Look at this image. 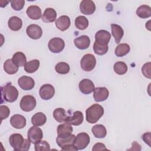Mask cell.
Masks as SVG:
<instances>
[{"label": "cell", "instance_id": "19", "mask_svg": "<svg viewBox=\"0 0 151 151\" xmlns=\"http://www.w3.org/2000/svg\"><path fill=\"white\" fill-rule=\"evenodd\" d=\"M26 119L21 114H14L10 119V123L17 129H21L26 125Z\"/></svg>", "mask_w": 151, "mask_h": 151}, {"label": "cell", "instance_id": "37", "mask_svg": "<svg viewBox=\"0 0 151 151\" xmlns=\"http://www.w3.org/2000/svg\"><path fill=\"white\" fill-rule=\"evenodd\" d=\"M108 50H109L108 45H100L98 43H97L96 41L93 44V50L94 52L97 55H104L107 53Z\"/></svg>", "mask_w": 151, "mask_h": 151}, {"label": "cell", "instance_id": "24", "mask_svg": "<svg viewBox=\"0 0 151 151\" xmlns=\"http://www.w3.org/2000/svg\"><path fill=\"white\" fill-rule=\"evenodd\" d=\"M57 18V12L53 8H47L45 9L42 17V20L44 22H52Z\"/></svg>", "mask_w": 151, "mask_h": 151}, {"label": "cell", "instance_id": "20", "mask_svg": "<svg viewBox=\"0 0 151 151\" xmlns=\"http://www.w3.org/2000/svg\"><path fill=\"white\" fill-rule=\"evenodd\" d=\"M74 43L76 47L80 50H85L90 45V40L87 35H81L74 39Z\"/></svg>", "mask_w": 151, "mask_h": 151}, {"label": "cell", "instance_id": "1", "mask_svg": "<svg viewBox=\"0 0 151 151\" xmlns=\"http://www.w3.org/2000/svg\"><path fill=\"white\" fill-rule=\"evenodd\" d=\"M9 144L12 147L17 151H26L29 150L31 142L24 139L23 136L19 133H14L10 136L9 139Z\"/></svg>", "mask_w": 151, "mask_h": 151}, {"label": "cell", "instance_id": "32", "mask_svg": "<svg viewBox=\"0 0 151 151\" xmlns=\"http://www.w3.org/2000/svg\"><path fill=\"white\" fill-rule=\"evenodd\" d=\"M130 48L129 44L126 43L119 44L115 49V54L117 57H123L130 51Z\"/></svg>", "mask_w": 151, "mask_h": 151}, {"label": "cell", "instance_id": "6", "mask_svg": "<svg viewBox=\"0 0 151 151\" xmlns=\"http://www.w3.org/2000/svg\"><path fill=\"white\" fill-rule=\"evenodd\" d=\"M81 67L85 71H90L93 70L96 64V59L94 55L87 54L84 55L80 61Z\"/></svg>", "mask_w": 151, "mask_h": 151}, {"label": "cell", "instance_id": "44", "mask_svg": "<svg viewBox=\"0 0 151 151\" xmlns=\"http://www.w3.org/2000/svg\"><path fill=\"white\" fill-rule=\"evenodd\" d=\"M139 145H140L138 143H137L136 142H133V143H132V148L131 149H129V150H140L139 149H137V147H136V146H139Z\"/></svg>", "mask_w": 151, "mask_h": 151}, {"label": "cell", "instance_id": "38", "mask_svg": "<svg viewBox=\"0 0 151 151\" xmlns=\"http://www.w3.org/2000/svg\"><path fill=\"white\" fill-rule=\"evenodd\" d=\"M50 146L49 143L45 140H40L35 144V151H43V150H50Z\"/></svg>", "mask_w": 151, "mask_h": 151}, {"label": "cell", "instance_id": "23", "mask_svg": "<svg viewBox=\"0 0 151 151\" xmlns=\"http://www.w3.org/2000/svg\"><path fill=\"white\" fill-rule=\"evenodd\" d=\"M111 29L112 35L114 38L116 43L119 44L124 35L123 28L119 25L112 24H111Z\"/></svg>", "mask_w": 151, "mask_h": 151}, {"label": "cell", "instance_id": "2", "mask_svg": "<svg viewBox=\"0 0 151 151\" xmlns=\"http://www.w3.org/2000/svg\"><path fill=\"white\" fill-rule=\"evenodd\" d=\"M86 114V120L88 123L93 124L96 123L104 114V109L99 104H94L87 109Z\"/></svg>", "mask_w": 151, "mask_h": 151}, {"label": "cell", "instance_id": "33", "mask_svg": "<svg viewBox=\"0 0 151 151\" xmlns=\"http://www.w3.org/2000/svg\"><path fill=\"white\" fill-rule=\"evenodd\" d=\"M67 116L66 111L63 108L55 109L53 111V117L54 119L59 123L65 122Z\"/></svg>", "mask_w": 151, "mask_h": 151}, {"label": "cell", "instance_id": "12", "mask_svg": "<svg viewBox=\"0 0 151 151\" xmlns=\"http://www.w3.org/2000/svg\"><path fill=\"white\" fill-rule=\"evenodd\" d=\"M111 38L110 32L106 30H99L95 35V41L100 45H107Z\"/></svg>", "mask_w": 151, "mask_h": 151}, {"label": "cell", "instance_id": "42", "mask_svg": "<svg viewBox=\"0 0 151 151\" xmlns=\"http://www.w3.org/2000/svg\"><path fill=\"white\" fill-rule=\"evenodd\" d=\"M107 150L105 145L102 143H96L92 149L93 151H97V150Z\"/></svg>", "mask_w": 151, "mask_h": 151}, {"label": "cell", "instance_id": "22", "mask_svg": "<svg viewBox=\"0 0 151 151\" xmlns=\"http://www.w3.org/2000/svg\"><path fill=\"white\" fill-rule=\"evenodd\" d=\"M26 13L28 17L34 20L39 19L41 17V10L37 5H31L27 9Z\"/></svg>", "mask_w": 151, "mask_h": 151}, {"label": "cell", "instance_id": "16", "mask_svg": "<svg viewBox=\"0 0 151 151\" xmlns=\"http://www.w3.org/2000/svg\"><path fill=\"white\" fill-rule=\"evenodd\" d=\"M84 120L83 113L80 111H76L73 113L72 116H67L65 122L73 126H78L81 124Z\"/></svg>", "mask_w": 151, "mask_h": 151}, {"label": "cell", "instance_id": "18", "mask_svg": "<svg viewBox=\"0 0 151 151\" xmlns=\"http://www.w3.org/2000/svg\"><path fill=\"white\" fill-rule=\"evenodd\" d=\"M109 96V92L106 87H97L94 90L93 97L96 101H105Z\"/></svg>", "mask_w": 151, "mask_h": 151}, {"label": "cell", "instance_id": "7", "mask_svg": "<svg viewBox=\"0 0 151 151\" xmlns=\"http://www.w3.org/2000/svg\"><path fill=\"white\" fill-rule=\"evenodd\" d=\"M90 141V138L89 135L85 132H81L76 136V140L74 145L77 150H83L88 146Z\"/></svg>", "mask_w": 151, "mask_h": 151}, {"label": "cell", "instance_id": "17", "mask_svg": "<svg viewBox=\"0 0 151 151\" xmlns=\"http://www.w3.org/2000/svg\"><path fill=\"white\" fill-rule=\"evenodd\" d=\"M73 132V127L71 125L68 123L64 122L58 126L57 127V137L64 138L69 136Z\"/></svg>", "mask_w": 151, "mask_h": 151}, {"label": "cell", "instance_id": "35", "mask_svg": "<svg viewBox=\"0 0 151 151\" xmlns=\"http://www.w3.org/2000/svg\"><path fill=\"white\" fill-rule=\"evenodd\" d=\"M114 71L119 75L124 74L127 71V66L123 61H117L114 65Z\"/></svg>", "mask_w": 151, "mask_h": 151}, {"label": "cell", "instance_id": "40", "mask_svg": "<svg viewBox=\"0 0 151 151\" xmlns=\"http://www.w3.org/2000/svg\"><path fill=\"white\" fill-rule=\"evenodd\" d=\"M150 62H148L145 63L142 68V72L143 74V76L147 78H150L151 76H150Z\"/></svg>", "mask_w": 151, "mask_h": 151}, {"label": "cell", "instance_id": "5", "mask_svg": "<svg viewBox=\"0 0 151 151\" xmlns=\"http://www.w3.org/2000/svg\"><path fill=\"white\" fill-rule=\"evenodd\" d=\"M37 101L35 97L31 95H26L22 97L20 101V107L24 111H31L36 106Z\"/></svg>", "mask_w": 151, "mask_h": 151}, {"label": "cell", "instance_id": "39", "mask_svg": "<svg viewBox=\"0 0 151 151\" xmlns=\"http://www.w3.org/2000/svg\"><path fill=\"white\" fill-rule=\"evenodd\" d=\"M11 7L15 11L21 10L25 4L24 0H11L9 1Z\"/></svg>", "mask_w": 151, "mask_h": 151}, {"label": "cell", "instance_id": "34", "mask_svg": "<svg viewBox=\"0 0 151 151\" xmlns=\"http://www.w3.org/2000/svg\"><path fill=\"white\" fill-rule=\"evenodd\" d=\"M75 26L80 30H84L88 26V21L84 16H78L75 19Z\"/></svg>", "mask_w": 151, "mask_h": 151}, {"label": "cell", "instance_id": "10", "mask_svg": "<svg viewBox=\"0 0 151 151\" xmlns=\"http://www.w3.org/2000/svg\"><path fill=\"white\" fill-rule=\"evenodd\" d=\"M39 94L42 99L45 100H50L55 94L54 87L50 84H45L40 87Z\"/></svg>", "mask_w": 151, "mask_h": 151}, {"label": "cell", "instance_id": "4", "mask_svg": "<svg viewBox=\"0 0 151 151\" xmlns=\"http://www.w3.org/2000/svg\"><path fill=\"white\" fill-rule=\"evenodd\" d=\"M76 140V136L74 134H70L69 136L64 138H60L57 137L56 142L58 146L62 150H76L77 151L74 146V142Z\"/></svg>", "mask_w": 151, "mask_h": 151}, {"label": "cell", "instance_id": "43", "mask_svg": "<svg viewBox=\"0 0 151 151\" xmlns=\"http://www.w3.org/2000/svg\"><path fill=\"white\" fill-rule=\"evenodd\" d=\"M142 139L143 141L147 143L149 146H151L150 145V141H151V134L150 132L145 133L142 136Z\"/></svg>", "mask_w": 151, "mask_h": 151}, {"label": "cell", "instance_id": "14", "mask_svg": "<svg viewBox=\"0 0 151 151\" xmlns=\"http://www.w3.org/2000/svg\"><path fill=\"white\" fill-rule=\"evenodd\" d=\"M78 87L80 91L85 94H88L92 93L95 89L93 82L87 78H84L81 80L79 83Z\"/></svg>", "mask_w": 151, "mask_h": 151}, {"label": "cell", "instance_id": "15", "mask_svg": "<svg viewBox=\"0 0 151 151\" xmlns=\"http://www.w3.org/2000/svg\"><path fill=\"white\" fill-rule=\"evenodd\" d=\"M18 84L24 90H30L34 87L35 81L32 77L24 76L18 79Z\"/></svg>", "mask_w": 151, "mask_h": 151}, {"label": "cell", "instance_id": "26", "mask_svg": "<svg viewBox=\"0 0 151 151\" xmlns=\"http://www.w3.org/2000/svg\"><path fill=\"white\" fill-rule=\"evenodd\" d=\"M47 121L46 116L42 112H38L34 114L31 118V123L35 126L44 125Z\"/></svg>", "mask_w": 151, "mask_h": 151}, {"label": "cell", "instance_id": "31", "mask_svg": "<svg viewBox=\"0 0 151 151\" xmlns=\"http://www.w3.org/2000/svg\"><path fill=\"white\" fill-rule=\"evenodd\" d=\"M40 67V61L33 60L27 62L24 65V70L27 73H33L35 72Z\"/></svg>", "mask_w": 151, "mask_h": 151}, {"label": "cell", "instance_id": "9", "mask_svg": "<svg viewBox=\"0 0 151 151\" xmlns=\"http://www.w3.org/2000/svg\"><path fill=\"white\" fill-rule=\"evenodd\" d=\"M48 48L53 53L61 52L65 47V42L63 39L58 37L52 38L48 42Z\"/></svg>", "mask_w": 151, "mask_h": 151}, {"label": "cell", "instance_id": "28", "mask_svg": "<svg viewBox=\"0 0 151 151\" xmlns=\"http://www.w3.org/2000/svg\"><path fill=\"white\" fill-rule=\"evenodd\" d=\"M91 132L96 138H104L107 134L106 127L102 124H96L92 129Z\"/></svg>", "mask_w": 151, "mask_h": 151}, {"label": "cell", "instance_id": "11", "mask_svg": "<svg viewBox=\"0 0 151 151\" xmlns=\"http://www.w3.org/2000/svg\"><path fill=\"white\" fill-rule=\"evenodd\" d=\"M81 13L85 15H91L96 10V5L91 0H83L80 4Z\"/></svg>", "mask_w": 151, "mask_h": 151}, {"label": "cell", "instance_id": "27", "mask_svg": "<svg viewBox=\"0 0 151 151\" xmlns=\"http://www.w3.org/2000/svg\"><path fill=\"white\" fill-rule=\"evenodd\" d=\"M13 63L18 67H22L27 63V58L25 55L20 51L15 52L12 56Z\"/></svg>", "mask_w": 151, "mask_h": 151}, {"label": "cell", "instance_id": "13", "mask_svg": "<svg viewBox=\"0 0 151 151\" xmlns=\"http://www.w3.org/2000/svg\"><path fill=\"white\" fill-rule=\"evenodd\" d=\"M27 35L33 40H37L41 38L42 34V28L38 25L31 24L26 29Z\"/></svg>", "mask_w": 151, "mask_h": 151}, {"label": "cell", "instance_id": "41", "mask_svg": "<svg viewBox=\"0 0 151 151\" xmlns=\"http://www.w3.org/2000/svg\"><path fill=\"white\" fill-rule=\"evenodd\" d=\"M0 113H1V120L6 119L9 114H10V110L8 106L1 105L0 106Z\"/></svg>", "mask_w": 151, "mask_h": 151}, {"label": "cell", "instance_id": "30", "mask_svg": "<svg viewBox=\"0 0 151 151\" xmlns=\"http://www.w3.org/2000/svg\"><path fill=\"white\" fill-rule=\"evenodd\" d=\"M4 70L8 74H14L18 71V67L13 63L12 59H8L4 64Z\"/></svg>", "mask_w": 151, "mask_h": 151}, {"label": "cell", "instance_id": "25", "mask_svg": "<svg viewBox=\"0 0 151 151\" xmlns=\"http://www.w3.org/2000/svg\"><path fill=\"white\" fill-rule=\"evenodd\" d=\"M8 25L11 30L17 31L21 28L22 26V21L20 18L14 16L9 19Z\"/></svg>", "mask_w": 151, "mask_h": 151}, {"label": "cell", "instance_id": "21", "mask_svg": "<svg viewBox=\"0 0 151 151\" xmlns=\"http://www.w3.org/2000/svg\"><path fill=\"white\" fill-rule=\"evenodd\" d=\"M70 19L69 17L67 15H62L55 21V26L59 30L61 31L67 29L70 26Z\"/></svg>", "mask_w": 151, "mask_h": 151}, {"label": "cell", "instance_id": "29", "mask_svg": "<svg viewBox=\"0 0 151 151\" xmlns=\"http://www.w3.org/2000/svg\"><path fill=\"white\" fill-rule=\"evenodd\" d=\"M136 12L139 17L147 18L151 16V8L146 5H142L137 9Z\"/></svg>", "mask_w": 151, "mask_h": 151}, {"label": "cell", "instance_id": "36", "mask_svg": "<svg viewBox=\"0 0 151 151\" xmlns=\"http://www.w3.org/2000/svg\"><path fill=\"white\" fill-rule=\"evenodd\" d=\"M55 70L58 74H66L70 71V66L66 63L60 62L56 64Z\"/></svg>", "mask_w": 151, "mask_h": 151}, {"label": "cell", "instance_id": "3", "mask_svg": "<svg viewBox=\"0 0 151 151\" xmlns=\"http://www.w3.org/2000/svg\"><path fill=\"white\" fill-rule=\"evenodd\" d=\"M1 94L2 98L9 103L14 102L18 97L17 88L10 83H8L4 86L1 87Z\"/></svg>", "mask_w": 151, "mask_h": 151}, {"label": "cell", "instance_id": "8", "mask_svg": "<svg viewBox=\"0 0 151 151\" xmlns=\"http://www.w3.org/2000/svg\"><path fill=\"white\" fill-rule=\"evenodd\" d=\"M28 139L33 144L41 140L43 137V133L42 130L37 126H32L29 128L27 133Z\"/></svg>", "mask_w": 151, "mask_h": 151}]
</instances>
